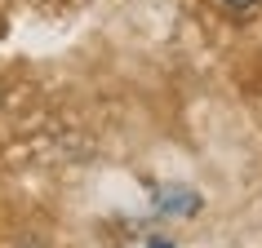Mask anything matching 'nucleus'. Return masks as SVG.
<instances>
[{"label":"nucleus","mask_w":262,"mask_h":248,"mask_svg":"<svg viewBox=\"0 0 262 248\" xmlns=\"http://www.w3.org/2000/svg\"><path fill=\"white\" fill-rule=\"evenodd\" d=\"M151 248H173V244H151Z\"/></svg>","instance_id":"7ed1b4c3"},{"label":"nucleus","mask_w":262,"mask_h":248,"mask_svg":"<svg viewBox=\"0 0 262 248\" xmlns=\"http://www.w3.org/2000/svg\"><path fill=\"white\" fill-rule=\"evenodd\" d=\"M156 208H160V213H195L200 200H195L191 191H165L160 200H156Z\"/></svg>","instance_id":"f257e3e1"},{"label":"nucleus","mask_w":262,"mask_h":248,"mask_svg":"<svg viewBox=\"0 0 262 248\" xmlns=\"http://www.w3.org/2000/svg\"><path fill=\"white\" fill-rule=\"evenodd\" d=\"M222 5H227V9H231V14H249V9H253V5H258V0H222Z\"/></svg>","instance_id":"f03ea898"}]
</instances>
